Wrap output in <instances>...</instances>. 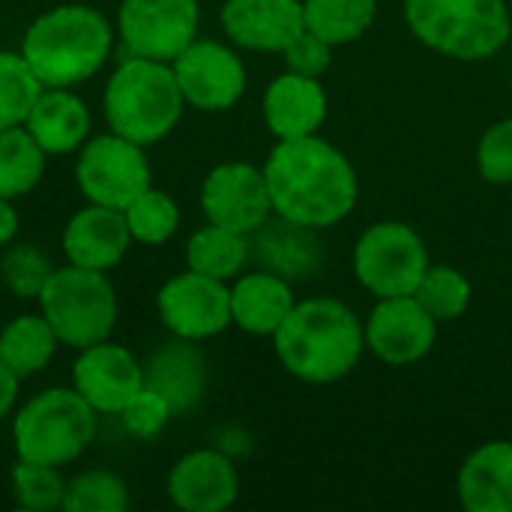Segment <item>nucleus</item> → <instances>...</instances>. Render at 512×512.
I'll list each match as a JSON object with an SVG mask.
<instances>
[{
    "instance_id": "nucleus-1",
    "label": "nucleus",
    "mask_w": 512,
    "mask_h": 512,
    "mask_svg": "<svg viewBox=\"0 0 512 512\" xmlns=\"http://www.w3.org/2000/svg\"><path fill=\"white\" fill-rule=\"evenodd\" d=\"M264 180L273 213L306 231L339 225L360 195L351 159L321 135L276 141L264 162Z\"/></svg>"
},
{
    "instance_id": "nucleus-2",
    "label": "nucleus",
    "mask_w": 512,
    "mask_h": 512,
    "mask_svg": "<svg viewBox=\"0 0 512 512\" xmlns=\"http://www.w3.org/2000/svg\"><path fill=\"white\" fill-rule=\"evenodd\" d=\"M273 351L297 381L336 384L357 369L366 351L363 318L336 297L297 300L273 333Z\"/></svg>"
},
{
    "instance_id": "nucleus-3",
    "label": "nucleus",
    "mask_w": 512,
    "mask_h": 512,
    "mask_svg": "<svg viewBox=\"0 0 512 512\" xmlns=\"http://www.w3.org/2000/svg\"><path fill=\"white\" fill-rule=\"evenodd\" d=\"M111 39V24L99 9L69 3L39 15L27 27L21 54L42 87H75L105 63Z\"/></svg>"
},
{
    "instance_id": "nucleus-4",
    "label": "nucleus",
    "mask_w": 512,
    "mask_h": 512,
    "mask_svg": "<svg viewBox=\"0 0 512 512\" xmlns=\"http://www.w3.org/2000/svg\"><path fill=\"white\" fill-rule=\"evenodd\" d=\"M183 93L171 63L129 54L105 87L111 132L147 147L162 141L183 117Z\"/></svg>"
},
{
    "instance_id": "nucleus-5",
    "label": "nucleus",
    "mask_w": 512,
    "mask_h": 512,
    "mask_svg": "<svg viewBox=\"0 0 512 512\" xmlns=\"http://www.w3.org/2000/svg\"><path fill=\"white\" fill-rule=\"evenodd\" d=\"M405 24L426 48L477 63L510 42L512 9L507 0H405Z\"/></svg>"
},
{
    "instance_id": "nucleus-6",
    "label": "nucleus",
    "mask_w": 512,
    "mask_h": 512,
    "mask_svg": "<svg viewBox=\"0 0 512 512\" xmlns=\"http://www.w3.org/2000/svg\"><path fill=\"white\" fill-rule=\"evenodd\" d=\"M93 414L96 411L78 390L51 387L33 396L12 423L18 459L54 468L78 459L96 435Z\"/></svg>"
},
{
    "instance_id": "nucleus-7",
    "label": "nucleus",
    "mask_w": 512,
    "mask_h": 512,
    "mask_svg": "<svg viewBox=\"0 0 512 512\" xmlns=\"http://www.w3.org/2000/svg\"><path fill=\"white\" fill-rule=\"evenodd\" d=\"M39 306L57 339L78 351L105 342L117 321V294L105 273L78 264L48 276L39 291Z\"/></svg>"
},
{
    "instance_id": "nucleus-8",
    "label": "nucleus",
    "mask_w": 512,
    "mask_h": 512,
    "mask_svg": "<svg viewBox=\"0 0 512 512\" xmlns=\"http://www.w3.org/2000/svg\"><path fill=\"white\" fill-rule=\"evenodd\" d=\"M351 264L357 282L372 297H402L417 291L432 261L423 237L411 225L384 219L357 237Z\"/></svg>"
},
{
    "instance_id": "nucleus-9",
    "label": "nucleus",
    "mask_w": 512,
    "mask_h": 512,
    "mask_svg": "<svg viewBox=\"0 0 512 512\" xmlns=\"http://www.w3.org/2000/svg\"><path fill=\"white\" fill-rule=\"evenodd\" d=\"M75 177L87 201L126 210L144 189H150V165L141 144L111 132L84 144Z\"/></svg>"
},
{
    "instance_id": "nucleus-10",
    "label": "nucleus",
    "mask_w": 512,
    "mask_h": 512,
    "mask_svg": "<svg viewBox=\"0 0 512 512\" xmlns=\"http://www.w3.org/2000/svg\"><path fill=\"white\" fill-rule=\"evenodd\" d=\"M198 0H123L117 30L129 54L171 63L198 33Z\"/></svg>"
},
{
    "instance_id": "nucleus-11",
    "label": "nucleus",
    "mask_w": 512,
    "mask_h": 512,
    "mask_svg": "<svg viewBox=\"0 0 512 512\" xmlns=\"http://www.w3.org/2000/svg\"><path fill=\"white\" fill-rule=\"evenodd\" d=\"M156 309L177 339L201 342L231 324V288L222 279L186 270L159 288Z\"/></svg>"
},
{
    "instance_id": "nucleus-12",
    "label": "nucleus",
    "mask_w": 512,
    "mask_h": 512,
    "mask_svg": "<svg viewBox=\"0 0 512 512\" xmlns=\"http://www.w3.org/2000/svg\"><path fill=\"white\" fill-rule=\"evenodd\" d=\"M186 105L198 111H228L246 90V66L234 48L195 39L171 60Z\"/></svg>"
},
{
    "instance_id": "nucleus-13",
    "label": "nucleus",
    "mask_w": 512,
    "mask_h": 512,
    "mask_svg": "<svg viewBox=\"0 0 512 512\" xmlns=\"http://www.w3.org/2000/svg\"><path fill=\"white\" fill-rule=\"evenodd\" d=\"M201 210L207 222L237 234H255L270 222L273 204L264 168L249 162H222L201 183Z\"/></svg>"
},
{
    "instance_id": "nucleus-14",
    "label": "nucleus",
    "mask_w": 512,
    "mask_h": 512,
    "mask_svg": "<svg viewBox=\"0 0 512 512\" xmlns=\"http://www.w3.org/2000/svg\"><path fill=\"white\" fill-rule=\"evenodd\" d=\"M438 321L420 306L414 294L378 297L363 321L366 351L387 366H414L438 342Z\"/></svg>"
},
{
    "instance_id": "nucleus-15",
    "label": "nucleus",
    "mask_w": 512,
    "mask_h": 512,
    "mask_svg": "<svg viewBox=\"0 0 512 512\" xmlns=\"http://www.w3.org/2000/svg\"><path fill=\"white\" fill-rule=\"evenodd\" d=\"M72 381L93 411L120 414L126 402L144 387V369L123 345L96 342L81 348Z\"/></svg>"
},
{
    "instance_id": "nucleus-16",
    "label": "nucleus",
    "mask_w": 512,
    "mask_h": 512,
    "mask_svg": "<svg viewBox=\"0 0 512 512\" xmlns=\"http://www.w3.org/2000/svg\"><path fill=\"white\" fill-rule=\"evenodd\" d=\"M222 30L246 51L282 54L303 30V0H225Z\"/></svg>"
},
{
    "instance_id": "nucleus-17",
    "label": "nucleus",
    "mask_w": 512,
    "mask_h": 512,
    "mask_svg": "<svg viewBox=\"0 0 512 512\" xmlns=\"http://www.w3.org/2000/svg\"><path fill=\"white\" fill-rule=\"evenodd\" d=\"M168 495L186 512H222L240 495V474L225 453L195 450L171 468Z\"/></svg>"
},
{
    "instance_id": "nucleus-18",
    "label": "nucleus",
    "mask_w": 512,
    "mask_h": 512,
    "mask_svg": "<svg viewBox=\"0 0 512 512\" xmlns=\"http://www.w3.org/2000/svg\"><path fill=\"white\" fill-rule=\"evenodd\" d=\"M327 108L330 102L321 78H309L291 69H285L267 84L261 102L264 123L270 135H276V141L318 135L327 120Z\"/></svg>"
},
{
    "instance_id": "nucleus-19",
    "label": "nucleus",
    "mask_w": 512,
    "mask_h": 512,
    "mask_svg": "<svg viewBox=\"0 0 512 512\" xmlns=\"http://www.w3.org/2000/svg\"><path fill=\"white\" fill-rule=\"evenodd\" d=\"M129 225L123 210L93 204L78 210L63 231V252L69 264L90 270H111L129 249Z\"/></svg>"
},
{
    "instance_id": "nucleus-20",
    "label": "nucleus",
    "mask_w": 512,
    "mask_h": 512,
    "mask_svg": "<svg viewBox=\"0 0 512 512\" xmlns=\"http://www.w3.org/2000/svg\"><path fill=\"white\" fill-rule=\"evenodd\" d=\"M456 498L468 512H512V441H489L462 462Z\"/></svg>"
},
{
    "instance_id": "nucleus-21",
    "label": "nucleus",
    "mask_w": 512,
    "mask_h": 512,
    "mask_svg": "<svg viewBox=\"0 0 512 512\" xmlns=\"http://www.w3.org/2000/svg\"><path fill=\"white\" fill-rule=\"evenodd\" d=\"M297 306V297L285 276L273 270H258L237 276L231 285V324L249 336H270Z\"/></svg>"
},
{
    "instance_id": "nucleus-22",
    "label": "nucleus",
    "mask_w": 512,
    "mask_h": 512,
    "mask_svg": "<svg viewBox=\"0 0 512 512\" xmlns=\"http://www.w3.org/2000/svg\"><path fill=\"white\" fill-rule=\"evenodd\" d=\"M24 129L48 156H63L87 138L90 111L69 87H45L24 120Z\"/></svg>"
},
{
    "instance_id": "nucleus-23",
    "label": "nucleus",
    "mask_w": 512,
    "mask_h": 512,
    "mask_svg": "<svg viewBox=\"0 0 512 512\" xmlns=\"http://www.w3.org/2000/svg\"><path fill=\"white\" fill-rule=\"evenodd\" d=\"M144 387L162 393L174 414L195 408L204 390V357L189 339H177L159 348L144 366Z\"/></svg>"
},
{
    "instance_id": "nucleus-24",
    "label": "nucleus",
    "mask_w": 512,
    "mask_h": 512,
    "mask_svg": "<svg viewBox=\"0 0 512 512\" xmlns=\"http://www.w3.org/2000/svg\"><path fill=\"white\" fill-rule=\"evenodd\" d=\"M57 333L45 315H18L0 330V363L21 381L48 366L57 348Z\"/></svg>"
},
{
    "instance_id": "nucleus-25",
    "label": "nucleus",
    "mask_w": 512,
    "mask_h": 512,
    "mask_svg": "<svg viewBox=\"0 0 512 512\" xmlns=\"http://www.w3.org/2000/svg\"><path fill=\"white\" fill-rule=\"evenodd\" d=\"M249 261V237L228 231L222 225L207 222L198 228L186 243V264L195 273L213 276V279H237Z\"/></svg>"
},
{
    "instance_id": "nucleus-26",
    "label": "nucleus",
    "mask_w": 512,
    "mask_h": 512,
    "mask_svg": "<svg viewBox=\"0 0 512 512\" xmlns=\"http://www.w3.org/2000/svg\"><path fill=\"white\" fill-rule=\"evenodd\" d=\"M378 0H303V24L324 42L348 45L369 33Z\"/></svg>"
},
{
    "instance_id": "nucleus-27",
    "label": "nucleus",
    "mask_w": 512,
    "mask_h": 512,
    "mask_svg": "<svg viewBox=\"0 0 512 512\" xmlns=\"http://www.w3.org/2000/svg\"><path fill=\"white\" fill-rule=\"evenodd\" d=\"M45 156L48 153L27 129H0V198H18L30 192L45 171Z\"/></svg>"
},
{
    "instance_id": "nucleus-28",
    "label": "nucleus",
    "mask_w": 512,
    "mask_h": 512,
    "mask_svg": "<svg viewBox=\"0 0 512 512\" xmlns=\"http://www.w3.org/2000/svg\"><path fill=\"white\" fill-rule=\"evenodd\" d=\"M414 297L438 324H447V321H456L468 312L474 288L465 279V273L456 270L453 264H429Z\"/></svg>"
},
{
    "instance_id": "nucleus-29",
    "label": "nucleus",
    "mask_w": 512,
    "mask_h": 512,
    "mask_svg": "<svg viewBox=\"0 0 512 512\" xmlns=\"http://www.w3.org/2000/svg\"><path fill=\"white\" fill-rule=\"evenodd\" d=\"M42 90L45 87L24 54L0 51V129L21 126Z\"/></svg>"
},
{
    "instance_id": "nucleus-30",
    "label": "nucleus",
    "mask_w": 512,
    "mask_h": 512,
    "mask_svg": "<svg viewBox=\"0 0 512 512\" xmlns=\"http://www.w3.org/2000/svg\"><path fill=\"white\" fill-rule=\"evenodd\" d=\"M126 225H129V234L132 240L138 243H147V246H159L165 240L174 237L177 225H180V210L174 204V198L168 192H159V189H144L126 210Z\"/></svg>"
},
{
    "instance_id": "nucleus-31",
    "label": "nucleus",
    "mask_w": 512,
    "mask_h": 512,
    "mask_svg": "<svg viewBox=\"0 0 512 512\" xmlns=\"http://www.w3.org/2000/svg\"><path fill=\"white\" fill-rule=\"evenodd\" d=\"M12 495H15V504L21 510L48 512L63 507L66 483L54 465L18 459V465L12 468Z\"/></svg>"
},
{
    "instance_id": "nucleus-32",
    "label": "nucleus",
    "mask_w": 512,
    "mask_h": 512,
    "mask_svg": "<svg viewBox=\"0 0 512 512\" xmlns=\"http://www.w3.org/2000/svg\"><path fill=\"white\" fill-rule=\"evenodd\" d=\"M129 507V489L108 471H87L66 486V512H123Z\"/></svg>"
},
{
    "instance_id": "nucleus-33",
    "label": "nucleus",
    "mask_w": 512,
    "mask_h": 512,
    "mask_svg": "<svg viewBox=\"0 0 512 512\" xmlns=\"http://www.w3.org/2000/svg\"><path fill=\"white\" fill-rule=\"evenodd\" d=\"M51 273L54 270H51L48 258L30 243H18L9 252H3V258H0V276L6 282V288L18 297H39V291L45 288Z\"/></svg>"
},
{
    "instance_id": "nucleus-34",
    "label": "nucleus",
    "mask_w": 512,
    "mask_h": 512,
    "mask_svg": "<svg viewBox=\"0 0 512 512\" xmlns=\"http://www.w3.org/2000/svg\"><path fill=\"white\" fill-rule=\"evenodd\" d=\"M477 171L492 186L512 183V117L495 120L477 141Z\"/></svg>"
},
{
    "instance_id": "nucleus-35",
    "label": "nucleus",
    "mask_w": 512,
    "mask_h": 512,
    "mask_svg": "<svg viewBox=\"0 0 512 512\" xmlns=\"http://www.w3.org/2000/svg\"><path fill=\"white\" fill-rule=\"evenodd\" d=\"M123 414V426L135 435V438H153L162 432V426L171 420L174 408L168 405V399L150 387H141L129 402L126 408L120 411Z\"/></svg>"
},
{
    "instance_id": "nucleus-36",
    "label": "nucleus",
    "mask_w": 512,
    "mask_h": 512,
    "mask_svg": "<svg viewBox=\"0 0 512 512\" xmlns=\"http://www.w3.org/2000/svg\"><path fill=\"white\" fill-rule=\"evenodd\" d=\"M282 57H285V69L309 75V78H321L330 69V63H333V45L324 42L321 36H315L312 30H303L282 51Z\"/></svg>"
},
{
    "instance_id": "nucleus-37",
    "label": "nucleus",
    "mask_w": 512,
    "mask_h": 512,
    "mask_svg": "<svg viewBox=\"0 0 512 512\" xmlns=\"http://www.w3.org/2000/svg\"><path fill=\"white\" fill-rule=\"evenodd\" d=\"M15 393H18V378L0 363V420L9 414V408L15 405Z\"/></svg>"
},
{
    "instance_id": "nucleus-38",
    "label": "nucleus",
    "mask_w": 512,
    "mask_h": 512,
    "mask_svg": "<svg viewBox=\"0 0 512 512\" xmlns=\"http://www.w3.org/2000/svg\"><path fill=\"white\" fill-rule=\"evenodd\" d=\"M15 231H18V213L9 204V198H0V246L12 243Z\"/></svg>"
}]
</instances>
